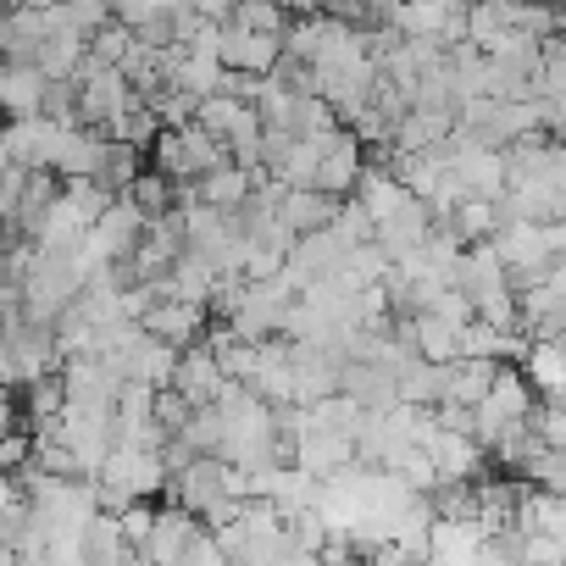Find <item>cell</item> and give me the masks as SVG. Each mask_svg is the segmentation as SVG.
<instances>
[{
  "mask_svg": "<svg viewBox=\"0 0 566 566\" xmlns=\"http://www.w3.org/2000/svg\"><path fill=\"white\" fill-rule=\"evenodd\" d=\"M62 367V356H56V339H51V328H40V323H0V384L7 389H23V384H34L40 373H56Z\"/></svg>",
  "mask_w": 566,
  "mask_h": 566,
  "instance_id": "6da1fadb",
  "label": "cell"
},
{
  "mask_svg": "<svg viewBox=\"0 0 566 566\" xmlns=\"http://www.w3.org/2000/svg\"><path fill=\"white\" fill-rule=\"evenodd\" d=\"M373 56L367 51H339V56H323V62H312V95H323L328 106H334V117L345 123L356 106H367V95H373Z\"/></svg>",
  "mask_w": 566,
  "mask_h": 566,
  "instance_id": "7a4b0ae2",
  "label": "cell"
},
{
  "mask_svg": "<svg viewBox=\"0 0 566 566\" xmlns=\"http://www.w3.org/2000/svg\"><path fill=\"white\" fill-rule=\"evenodd\" d=\"M527 406H533V384L522 378V367H516V361H494V378H489L483 400L472 406V439H478V444H489V439H494V428H505V422L527 417Z\"/></svg>",
  "mask_w": 566,
  "mask_h": 566,
  "instance_id": "3957f363",
  "label": "cell"
},
{
  "mask_svg": "<svg viewBox=\"0 0 566 566\" xmlns=\"http://www.w3.org/2000/svg\"><path fill=\"white\" fill-rule=\"evenodd\" d=\"M139 95H134V84L123 78V67H95L84 84H78V123H90V128H106L117 112H128Z\"/></svg>",
  "mask_w": 566,
  "mask_h": 566,
  "instance_id": "277c9868",
  "label": "cell"
},
{
  "mask_svg": "<svg viewBox=\"0 0 566 566\" xmlns=\"http://www.w3.org/2000/svg\"><path fill=\"white\" fill-rule=\"evenodd\" d=\"M361 167H367V150H361V139H356V134L339 123V128L328 134L323 156H317V178H312V184H317L323 195H339V200H345V195L356 189Z\"/></svg>",
  "mask_w": 566,
  "mask_h": 566,
  "instance_id": "5b68a950",
  "label": "cell"
},
{
  "mask_svg": "<svg viewBox=\"0 0 566 566\" xmlns=\"http://www.w3.org/2000/svg\"><path fill=\"white\" fill-rule=\"evenodd\" d=\"M206 323H211V312L195 306V301H178V295H156V301L145 306V317H139V328H145L150 339H167V345H189V339H200Z\"/></svg>",
  "mask_w": 566,
  "mask_h": 566,
  "instance_id": "8992f818",
  "label": "cell"
},
{
  "mask_svg": "<svg viewBox=\"0 0 566 566\" xmlns=\"http://www.w3.org/2000/svg\"><path fill=\"white\" fill-rule=\"evenodd\" d=\"M56 134H62V123H51L45 112H29V117H7V128H0V145H7L12 167H51Z\"/></svg>",
  "mask_w": 566,
  "mask_h": 566,
  "instance_id": "52a82bcc",
  "label": "cell"
},
{
  "mask_svg": "<svg viewBox=\"0 0 566 566\" xmlns=\"http://www.w3.org/2000/svg\"><path fill=\"white\" fill-rule=\"evenodd\" d=\"M172 389H178L189 406H211V400H217V389H222V367H217V356H211L200 339L178 345V361H172Z\"/></svg>",
  "mask_w": 566,
  "mask_h": 566,
  "instance_id": "ba28073f",
  "label": "cell"
},
{
  "mask_svg": "<svg viewBox=\"0 0 566 566\" xmlns=\"http://www.w3.org/2000/svg\"><path fill=\"white\" fill-rule=\"evenodd\" d=\"M345 461H356L350 433H339V428H306V433H295L290 467H301V472H312V478H328V472H339Z\"/></svg>",
  "mask_w": 566,
  "mask_h": 566,
  "instance_id": "9c48e42d",
  "label": "cell"
},
{
  "mask_svg": "<svg viewBox=\"0 0 566 566\" xmlns=\"http://www.w3.org/2000/svg\"><path fill=\"white\" fill-rule=\"evenodd\" d=\"M195 527H200V516H195V511H184L178 500H172V505H156L150 533H145V544H139V560L178 566V549H184V538H189Z\"/></svg>",
  "mask_w": 566,
  "mask_h": 566,
  "instance_id": "30bf717a",
  "label": "cell"
},
{
  "mask_svg": "<svg viewBox=\"0 0 566 566\" xmlns=\"http://www.w3.org/2000/svg\"><path fill=\"white\" fill-rule=\"evenodd\" d=\"M277 51H283L277 34H250L239 23H222V34H217V62L239 67V73H266L277 62Z\"/></svg>",
  "mask_w": 566,
  "mask_h": 566,
  "instance_id": "8fae6325",
  "label": "cell"
},
{
  "mask_svg": "<svg viewBox=\"0 0 566 566\" xmlns=\"http://www.w3.org/2000/svg\"><path fill=\"white\" fill-rule=\"evenodd\" d=\"M339 389H345L361 411L395 406V373L378 367V361H367V356H345V361H339Z\"/></svg>",
  "mask_w": 566,
  "mask_h": 566,
  "instance_id": "7c38bea8",
  "label": "cell"
},
{
  "mask_svg": "<svg viewBox=\"0 0 566 566\" xmlns=\"http://www.w3.org/2000/svg\"><path fill=\"white\" fill-rule=\"evenodd\" d=\"M483 544V527L472 516H433L428 522V560H450V566H472Z\"/></svg>",
  "mask_w": 566,
  "mask_h": 566,
  "instance_id": "4fadbf2b",
  "label": "cell"
},
{
  "mask_svg": "<svg viewBox=\"0 0 566 566\" xmlns=\"http://www.w3.org/2000/svg\"><path fill=\"white\" fill-rule=\"evenodd\" d=\"M40 95H45V73H40L34 62L0 56V117H29V112H40Z\"/></svg>",
  "mask_w": 566,
  "mask_h": 566,
  "instance_id": "5bb4252c",
  "label": "cell"
},
{
  "mask_svg": "<svg viewBox=\"0 0 566 566\" xmlns=\"http://www.w3.org/2000/svg\"><path fill=\"white\" fill-rule=\"evenodd\" d=\"M350 195L361 200V211H367L373 222H384V217H395V211H400L406 200H417V195H411V189H406V184H400V178H395V172L384 167V161H367Z\"/></svg>",
  "mask_w": 566,
  "mask_h": 566,
  "instance_id": "9a60e30c",
  "label": "cell"
},
{
  "mask_svg": "<svg viewBox=\"0 0 566 566\" xmlns=\"http://www.w3.org/2000/svg\"><path fill=\"white\" fill-rule=\"evenodd\" d=\"M167 489H172V500L184 505V511H206L217 494H222V455H195L184 472H172L167 478Z\"/></svg>",
  "mask_w": 566,
  "mask_h": 566,
  "instance_id": "2e32d148",
  "label": "cell"
},
{
  "mask_svg": "<svg viewBox=\"0 0 566 566\" xmlns=\"http://www.w3.org/2000/svg\"><path fill=\"white\" fill-rule=\"evenodd\" d=\"M266 178V172H261ZM255 172H244V167H233V161H217L211 172H200L195 178V195L206 200V206H217V211H233V206H244L250 200V189L261 184Z\"/></svg>",
  "mask_w": 566,
  "mask_h": 566,
  "instance_id": "e0dca14e",
  "label": "cell"
},
{
  "mask_svg": "<svg viewBox=\"0 0 566 566\" xmlns=\"http://www.w3.org/2000/svg\"><path fill=\"white\" fill-rule=\"evenodd\" d=\"M522 378L533 384V395H566V356H560V339H527Z\"/></svg>",
  "mask_w": 566,
  "mask_h": 566,
  "instance_id": "ac0fdd59",
  "label": "cell"
},
{
  "mask_svg": "<svg viewBox=\"0 0 566 566\" xmlns=\"http://www.w3.org/2000/svg\"><path fill=\"white\" fill-rule=\"evenodd\" d=\"M395 400H406V406H439V400H444V361L411 356V361L395 373Z\"/></svg>",
  "mask_w": 566,
  "mask_h": 566,
  "instance_id": "d6986e66",
  "label": "cell"
},
{
  "mask_svg": "<svg viewBox=\"0 0 566 566\" xmlns=\"http://www.w3.org/2000/svg\"><path fill=\"white\" fill-rule=\"evenodd\" d=\"M84 560H101V566H123V560H139V549H134V544L123 538L117 516L95 511V516H90V527H84Z\"/></svg>",
  "mask_w": 566,
  "mask_h": 566,
  "instance_id": "ffe728a7",
  "label": "cell"
},
{
  "mask_svg": "<svg viewBox=\"0 0 566 566\" xmlns=\"http://www.w3.org/2000/svg\"><path fill=\"white\" fill-rule=\"evenodd\" d=\"M172 361H178V345H167V339H139L134 345V356H128V367H123V378H139V384H150V389H167L172 384Z\"/></svg>",
  "mask_w": 566,
  "mask_h": 566,
  "instance_id": "44dd1931",
  "label": "cell"
},
{
  "mask_svg": "<svg viewBox=\"0 0 566 566\" xmlns=\"http://www.w3.org/2000/svg\"><path fill=\"white\" fill-rule=\"evenodd\" d=\"M489 378H494V361H483V356H455V361H444V400L478 406L483 389H489Z\"/></svg>",
  "mask_w": 566,
  "mask_h": 566,
  "instance_id": "7402d4cb",
  "label": "cell"
},
{
  "mask_svg": "<svg viewBox=\"0 0 566 566\" xmlns=\"http://www.w3.org/2000/svg\"><path fill=\"white\" fill-rule=\"evenodd\" d=\"M172 90H184V95H195V101H200V95H211V90H222V62L178 45V62H172Z\"/></svg>",
  "mask_w": 566,
  "mask_h": 566,
  "instance_id": "603a6c76",
  "label": "cell"
},
{
  "mask_svg": "<svg viewBox=\"0 0 566 566\" xmlns=\"http://www.w3.org/2000/svg\"><path fill=\"white\" fill-rule=\"evenodd\" d=\"M444 222L455 228V239H461V244H472V239H489V233H494L500 206H494V200H483V195H461V200L450 206V217H444Z\"/></svg>",
  "mask_w": 566,
  "mask_h": 566,
  "instance_id": "cb8c5ba5",
  "label": "cell"
},
{
  "mask_svg": "<svg viewBox=\"0 0 566 566\" xmlns=\"http://www.w3.org/2000/svg\"><path fill=\"white\" fill-rule=\"evenodd\" d=\"M411 350L422 361H455V328L439 323L433 312H411Z\"/></svg>",
  "mask_w": 566,
  "mask_h": 566,
  "instance_id": "d4e9b609",
  "label": "cell"
},
{
  "mask_svg": "<svg viewBox=\"0 0 566 566\" xmlns=\"http://www.w3.org/2000/svg\"><path fill=\"white\" fill-rule=\"evenodd\" d=\"M290 18H295V12L283 7V0H233L222 23H239V29H250V34H283V23H290Z\"/></svg>",
  "mask_w": 566,
  "mask_h": 566,
  "instance_id": "484cf974",
  "label": "cell"
},
{
  "mask_svg": "<svg viewBox=\"0 0 566 566\" xmlns=\"http://www.w3.org/2000/svg\"><path fill=\"white\" fill-rule=\"evenodd\" d=\"M128 45H134V29H128L123 18H106V23H95V29L84 34V51H90V62H101V67H123Z\"/></svg>",
  "mask_w": 566,
  "mask_h": 566,
  "instance_id": "4316f807",
  "label": "cell"
},
{
  "mask_svg": "<svg viewBox=\"0 0 566 566\" xmlns=\"http://www.w3.org/2000/svg\"><path fill=\"white\" fill-rule=\"evenodd\" d=\"M84 62V34H45L34 51V67L45 78H73V67Z\"/></svg>",
  "mask_w": 566,
  "mask_h": 566,
  "instance_id": "83f0119b",
  "label": "cell"
},
{
  "mask_svg": "<svg viewBox=\"0 0 566 566\" xmlns=\"http://www.w3.org/2000/svg\"><path fill=\"white\" fill-rule=\"evenodd\" d=\"M134 172H139V150H134V145H123V139H106L101 167H95V184H101L106 195H123Z\"/></svg>",
  "mask_w": 566,
  "mask_h": 566,
  "instance_id": "f1b7e54d",
  "label": "cell"
},
{
  "mask_svg": "<svg viewBox=\"0 0 566 566\" xmlns=\"http://www.w3.org/2000/svg\"><path fill=\"white\" fill-rule=\"evenodd\" d=\"M123 195H128L145 217H156V211H167V206H172V178H167L161 167H139V172L128 178V189H123Z\"/></svg>",
  "mask_w": 566,
  "mask_h": 566,
  "instance_id": "f546056e",
  "label": "cell"
},
{
  "mask_svg": "<svg viewBox=\"0 0 566 566\" xmlns=\"http://www.w3.org/2000/svg\"><path fill=\"white\" fill-rule=\"evenodd\" d=\"M178 439H184L195 455H217V450H222V411H217V406H195V411L184 417Z\"/></svg>",
  "mask_w": 566,
  "mask_h": 566,
  "instance_id": "4dcf8cb0",
  "label": "cell"
},
{
  "mask_svg": "<svg viewBox=\"0 0 566 566\" xmlns=\"http://www.w3.org/2000/svg\"><path fill=\"white\" fill-rule=\"evenodd\" d=\"M500 350H505V328H494V323H483V317H472V323H461V328H455V356L500 361Z\"/></svg>",
  "mask_w": 566,
  "mask_h": 566,
  "instance_id": "1f68e13d",
  "label": "cell"
},
{
  "mask_svg": "<svg viewBox=\"0 0 566 566\" xmlns=\"http://www.w3.org/2000/svg\"><path fill=\"white\" fill-rule=\"evenodd\" d=\"M522 478H527L533 489L566 494V450H549V444H538V450L522 461Z\"/></svg>",
  "mask_w": 566,
  "mask_h": 566,
  "instance_id": "d6a6232c",
  "label": "cell"
},
{
  "mask_svg": "<svg viewBox=\"0 0 566 566\" xmlns=\"http://www.w3.org/2000/svg\"><path fill=\"white\" fill-rule=\"evenodd\" d=\"M23 395H29V422H40V417H62V400H67L62 373H40L34 384H23Z\"/></svg>",
  "mask_w": 566,
  "mask_h": 566,
  "instance_id": "836d02e7",
  "label": "cell"
},
{
  "mask_svg": "<svg viewBox=\"0 0 566 566\" xmlns=\"http://www.w3.org/2000/svg\"><path fill=\"white\" fill-rule=\"evenodd\" d=\"M500 34H505V18L489 7V0H467V40H472L478 51H494Z\"/></svg>",
  "mask_w": 566,
  "mask_h": 566,
  "instance_id": "e575fe53",
  "label": "cell"
},
{
  "mask_svg": "<svg viewBox=\"0 0 566 566\" xmlns=\"http://www.w3.org/2000/svg\"><path fill=\"white\" fill-rule=\"evenodd\" d=\"M40 112H45L51 123H78V84H73V78H45Z\"/></svg>",
  "mask_w": 566,
  "mask_h": 566,
  "instance_id": "d590c367",
  "label": "cell"
},
{
  "mask_svg": "<svg viewBox=\"0 0 566 566\" xmlns=\"http://www.w3.org/2000/svg\"><path fill=\"white\" fill-rule=\"evenodd\" d=\"M150 112H156L161 128H184V123H195V95H184V90H161V95L150 101Z\"/></svg>",
  "mask_w": 566,
  "mask_h": 566,
  "instance_id": "8d00e7d4",
  "label": "cell"
},
{
  "mask_svg": "<svg viewBox=\"0 0 566 566\" xmlns=\"http://www.w3.org/2000/svg\"><path fill=\"white\" fill-rule=\"evenodd\" d=\"M566 560V538L555 533H522V566H560Z\"/></svg>",
  "mask_w": 566,
  "mask_h": 566,
  "instance_id": "74e56055",
  "label": "cell"
},
{
  "mask_svg": "<svg viewBox=\"0 0 566 566\" xmlns=\"http://www.w3.org/2000/svg\"><path fill=\"white\" fill-rule=\"evenodd\" d=\"M439 323H450V328H461V323H472V301L455 290V283H444V290L433 295V306H428Z\"/></svg>",
  "mask_w": 566,
  "mask_h": 566,
  "instance_id": "f35d334b",
  "label": "cell"
},
{
  "mask_svg": "<svg viewBox=\"0 0 566 566\" xmlns=\"http://www.w3.org/2000/svg\"><path fill=\"white\" fill-rule=\"evenodd\" d=\"M178 560H184V566H217V560H222V549H217V533H211V527H195V533L184 538Z\"/></svg>",
  "mask_w": 566,
  "mask_h": 566,
  "instance_id": "ab89813d",
  "label": "cell"
},
{
  "mask_svg": "<svg viewBox=\"0 0 566 566\" xmlns=\"http://www.w3.org/2000/svg\"><path fill=\"white\" fill-rule=\"evenodd\" d=\"M12 167V156H7V145H0V172H7Z\"/></svg>",
  "mask_w": 566,
  "mask_h": 566,
  "instance_id": "60d3db41",
  "label": "cell"
}]
</instances>
